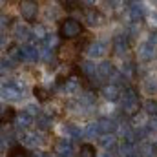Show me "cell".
Segmentation results:
<instances>
[{
    "instance_id": "1",
    "label": "cell",
    "mask_w": 157,
    "mask_h": 157,
    "mask_svg": "<svg viewBox=\"0 0 157 157\" xmlns=\"http://www.w3.org/2000/svg\"><path fill=\"white\" fill-rule=\"evenodd\" d=\"M80 33H82V24L78 22L77 18L68 17L59 26V37L62 40H73V39H77Z\"/></svg>"
},
{
    "instance_id": "2",
    "label": "cell",
    "mask_w": 157,
    "mask_h": 157,
    "mask_svg": "<svg viewBox=\"0 0 157 157\" xmlns=\"http://www.w3.org/2000/svg\"><path fill=\"white\" fill-rule=\"evenodd\" d=\"M122 110L126 112V113H135L137 110H139V99L135 97V93L133 91H126V95H124V99H122Z\"/></svg>"
},
{
    "instance_id": "3",
    "label": "cell",
    "mask_w": 157,
    "mask_h": 157,
    "mask_svg": "<svg viewBox=\"0 0 157 157\" xmlns=\"http://www.w3.org/2000/svg\"><path fill=\"white\" fill-rule=\"evenodd\" d=\"M37 11H39V6L35 2H22L20 4V15L28 22H33L37 18Z\"/></svg>"
},
{
    "instance_id": "4",
    "label": "cell",
    "mask_w": 157,
    "mask_h": 157,
    "mask_svg": "<svg viewBox=\"0 0 157 157\" xmlns=\"http://www.w3.org/2000/svg\"><path fill=\"white\" fill-rule=\"evenodd\" d=\"M40 55V51L37 48H33V46H29V44H26V46H22L20 49H18V57L22 59V60H28V62H31V60H37Z\"/></svg>"
},
{
    "instance_id": "5",
    "label": "cell",
    "mask_w": 157,
    "mask_h": 157,
    "mask_svg": "<svg viewBox=\"0 0 157 157\" xmlns=\"http://www.w3.org/2000/svg\"><path fill=\"white\" fill-rule=\"evenodd\" d=\"M102 95H104L108 101H117L122 93H121V88H119L117 84H108V86L102 88Z\"/></svg>"
},
{
    "instance_id": "6",
    "label": "cell",
    "mask_w": 157,
    "mask_h": 157,
    "mask_svg": "<svg viewBox=\"0 0 157 157\" xmlns=\"http://www.w3.org/2000/svg\"><path fill=\"white\" fill-rule=\"evenodd\" d=\"M84 20H86L90 26H99L101 20H102V17H101V13H99L95 7H91V9H88V11L84 13Z\"/></svg>"
},
{
    "instance_id": "7",
    "label": "cell",
    "mask_w": 157,
    "mask_h": 157,
    "mask_svg": "<svg viewBox=\"0 0 157 157\" xmlns=\"http://www.w3.org/2000/svg\"><path fill=\"white\" fill-rule=\"evenodd\" d=\"M106 49H108V44L106 42H93L90 46V49H88V55L90 57H102L106 53Z\"/></svg>"
},
{
    "instance_id": "8",
    "label": "cell",
    "mask_w": 157,
    "mask_h": 157,
    "mask_svg": "<svg viewBox=\"0 0 157 157\" xmlns=\"http://www.w3.org/2000/svg\"><path fill=\"white\" fill-rule=\"evenodd\" d=\"M155 57V48L152 44H143L139 48V59L141 60H152Z\"/></svg>"
},
{
    "instance_id": "9",
    "label": "cell",
    "mask_w": 157,
    "mask_h": 157,
    "mask_svg": "<svg viewBox=\"0 0 157 157\" xmlns=\"http://www.w3.org/2000/svg\"><path fill=\"white\" fill-rule=\"evenodd\" d=\"M97 126H99V132H102L104 135H110V133L117 128V124H115L112 119H101V121L97 122Z\"/></svg>"
},
{
    "instance_id": "10",
    "label": "cell",
    "mask_w": 157,
    "mask_h": 157,
    "mask_svg": "<svg viewBox=\"0 0 157 157\" xmlns=\"http://www.w3.org/2000/svg\"><path fill=\"white\" fill-rule=\"evenodd\" d=\"M126 49H128V40L124 35H119L113 39V51L117 53V55H122V53H126Z\"/></svg>"
},
{
    "instance_id": "11",
    "label": "cell",
    "mask_w": 157,
    "mask_h": 157,
    "mask_svg": "<svg viewBox=\"0 0 157 157\" xmlns=\"http://www.w3.org/2000/svg\"><path fill=\"white\" fill-rule=\"evenodd\" d=\"M113 73H115L113 64H112V62H108V60H104V62L99 66V71H97V75H99V77H102V78H110Z\"/></svg>"
},
{
    "instance_id": "12",
    "label": "cell",
    "mask_w": 157,
    "mask_h": 157,
    "mask_svg": "<svg viewBox=\"0 0 157 157\" xmlns=\"http://www.w3.org/2000/svg\"><path fill=\"white\" fill-rule=\"evenodd\" d=\"M7 157H31V154H29L22 144H17V146H13V148L7 152Z\"/></svg>"
},
{
    "instance_id": "13",
    "label": "cell",
    "mask_w": 157,
    "mask_h": 157,
    "mask_svg": "<svg viewBox=\"0 0 157 157\" xmlns=\"http://www.w3.org/2000/svg\"><path fill=\"white\" fill-rule=\"evenodd\" d=\"M77 157H95V146L90 144V143H84L80 144V150H78Z\"/></svg>"
},
{
    "instance_id": "14",
    "label": "cell",
    "mask_w": 157,
    "mask_h": 157,
    "mask_svg": "<svg viewBox=\"0 0 157 157\" xmlns=\"http://www.w3.org/2000/svg\"><path fill=\"white\" fill-rule=\"evenodd\" d=\"M4 97H7V99H20V90L15 88V86L4 88Z\"/></svg>"
},
{
    "instance_id": "15",
    "label": "cell",
    "mask_w": 157,
    "mask_h": 157,
    "mask_svg": "<svg viewBox=\"0 0 157 157\" xmlns=\"http://www.w3.org/2000/svg\"><path fill=\"white\" fill-rule=\"evenodd\" d=\"M115 143H117V139H115V135L113 133H110V135H104L102 139H101V144L108 150V148H112V146H115Z\"/></svg>"
},
{
    "instance_id": "16",
    "label": "cell",
    "mask_w": 157,
    "mask_h": 157,
    "mask_svg": "<svg viewBox=\"0 0 157 157\" xmlns=\"http://www.w3.org/2000/svg\"><path fill=\"white\" fill-rule=\"evenodd\" d=\"M17 117V112H15V108H11V106H6L4 108V112H2V122H6V121H11V119Z\"/></svg>"
},
{
    "instance_id": "17",
    "label": "cell",
    "mask_w": 157,
    "mask_h": 157,
    "mask_svg": "<svg viewBox=\"0 0 157 157\" xmlns=\"http://www.w3.org/2000/svg\"><path fill=\"white\" fill-rule=\"evenodd\" d=\"M33 93H35V97L39 99L40 102H44V101H48V99H49V93H48L44 88H40V86H37V88L33 90Z\"/></svg>"
},
{
    "instance_id": "18",
    "label": "cell",
    "mask_w": 157,
    "mask_h": 157,
    "mask_svg": "<svg viewBox=\"0 0 157 157\" xmlns=\"http://www.w3.org/2000/svg\"><path fill=\"white\" fill-rule=\"evenodd\" d=\"M31 121H33V115H29L28 112H22L20 115H18V126H29L31 124Z\"/></svg>"
},
{
    "instance_id": "19",
    "label": "cell",
    "mask_w": 157,
    "mask_h": 157,
    "mask_svg": "<svg viewBox=\"0 0 157 157\" xmlns=\"http://www.w3.org/2000/svg\"><path fill=\"white\" fill-rule=\"evenodd\" d=\"M39 143H40V137L37 133H28V135H26V144L35 146V144H39Z\"/></svg>"
},
{
    "instance_id": "20",
    "label": "cell",
    "mask_w": 157,
    "mask_h": 157,
    "mask_svg": "<svg viewBox=\"0 0 157 157\" xmlns=\"http://www.w3.org/2000/svg\"><path fill=\"white\" fill-rule=\"evenodd\" d=\"M144 108H146V112H148V113L157 115V102H155V101H146V102H144Z\"/></svg>"
},
{
    "instance_id": "21",
    "label": "cell",
    "mask_w": 157,
    "mask_h": 157,
    "mask_svg": "<svg viewBox=\"0 0 157 157\" xmlns=\"http://www.w3.org/2000/svg\"><path fill=\"white\" fill-rule=\"evenodd\" d=\"M68 132H70V135H71L73 139H77V137H80V135H82V130H80V128H77L75 124H68Z\"/></svg>"
},
{
    "instance_id": "22",
    "label": "cell",
    "mask_w": 157,
    "mask_h": 157,
    "mask_svg": "<svg viewBox=\"0 0 157 157\" xmlns=\"http://www.w3.org/2000/svg\"><path fill=\"white\" fill-rule=\"evenodd\" d=\"M37 126H39L40 130H46V128L49 126V119L44 117V115H39V117H37Z\"/></svg>"
},
{
    "instance_id": "23",
    "label": "cell",
    "mask_w": 157,
    "mask_h": 157,
    "mask_svg": "<svg viewBox=\"0 0 157 157\" xmlns=\"http://www.w3.org/2000/svg\"><path fill=\"white\" fill-rule=\"evenodd\" d=\"M77 80H75V78H68V80H66V84H64V90H66V91H75V90H77Z\"/></svg>"
},
{
    "instance_id": "24",
    "label": "cell",
    "mask_w": 157,
    "mask_h": 157,
    "mask_svg": "<svg viewBox=\"0 0 157 157\" xmlns=\"http://www.w3.org/2000/svg\"><path fill=\"white\" fill-rule=\"evenodd\" d=\"M97 133H99V126H97V122L90 124L88 130H86V135H88V137H93V135H97Z\"/></svg>"
},
{
    "instance_id": "25",
    "label": "cell",
    "mask_w": 157,
    "mask_h": 157,
    "mask_svg": "<svg viewBox=\"0 0 157 157\" xmlns=\"http://www.w3.org/2000/svg\"><path fill=\"white\" fill-rule=\"evenodd\" d=\"M146 90H148V91H150V93H152V90H154V91H157V78H148V80H146Z\"/></svg>"
},
{
    "instance_id": "26",
    "label": "cell",
    "mask_w": 157,
    "mask_h": 157,
    "mask_svg": "<svg viewBox=\"0 0 157 157\" xmlns=\"http://www.w3.org/2000/svg\"><path fill=\"white\" fill-rule=\"evenodd\" d=\"M17 37H18V39H28V37H29V31H28L26 28L18 26V28H17Z\"/></svg>"
},
{
    "instance_id": "27",
    "label": "cell",
    "mask_w": 157,
    "mask_h": 157,
    "mask_svg": "<svg viewBox=\"0 0 157 157\" xmlns=\"http://www.w3.org/2000/svg\"><path fill=\"white\" fill-rule=\"evenodd\" d=\"M154 42L157 44V33H155V35H152V37H150V40H148V44H154Z\"/></svg>"
},
{
    "instance_id": "28",
    "label": "cell",
    "mask_w": 157,
    "mask_h": 157,
    "mask_svg": "<svg viewBox=\"0 0 157 157\" xmlns=\"http://www.w3.org/2000/svg\"><path fill=\"white\" fill-rule=\"evenodd\" d=\"M132 157H137V155H132Z\"/></svg>"
}]
</instances>
